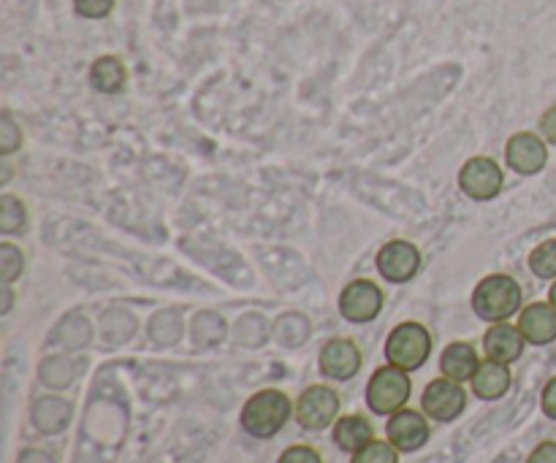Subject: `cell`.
I'll use <instances>...</instances> for the list:
<instances>
[{
  "label": "cell",
  "mask_w": 556,
  "mask_h": 463,
  "mask_svg": "<svg viewBox=\"0 0 556 463\" xmlns=\"http://www.w3.org/2000/svg\"><path fill=\"white\" fill-rule=\"evenodd\" d=\"M291 417V401L282 390H261L242 410V428L255 439H271Z\"/></svg>",
  "instance_id": "obj_1"
},
{
  "label": "cell",
  "mask_w": 556,
  "mask_h": 463,
  "mask_svg": "<svg viewBox=\"0 0 556 463\" xmlns=\"http://www.w3.org/2000/svg\"><path fill=\"white\" fill-rule=\"evenodd\" d=\"M472 309L478 312V318L489 320V323H505V320L514 318L521 309L519 282L508 274L486 276V280L476 287Z\"/></svg>",
  "instance_id": "obj_2"
},
{
  "label": "cell",
  "mask_w": 556,
  "mask_h": 463,
  "mask_svg": "<svg viewBox=\"0 0 556 463\" xmlns=\"http://www.w3.org/2000/svg\"><path fill=\"white\" fill-rule=\"evenodd\" d=\"M432 352V336L421 323H402L391 331L386 342V358L391 366H400L405 372H416L427 363Z\"/></svg>",
  "instance_id": "obj_3"
},
{
  "label": "cell",
  "mask_w": 556,
  "mask_h": 463,
  "mask_svg": "<svg viewBox=\"0 0 556 463\" xmlns=\"http://www.w3.org/2000/svg\"><path fill=\"white\" fill-rule=\"evenodd\" d=\"M410 399V377L400 366H383L367 385V404L375 415H394Z\"/></svg>",
  "instance_id": "obj_4"
},
{
  "label": "cell",
  "mask_w": 556,
  "mask_h": 463,
  "mask_svg": "<svg viewBox=\"0 0 556 463\" xmlns=\"http://www.w3.org/2000/svg\"><path fill=\"white\" fill-rule=\"evenodd\" d=\"M340 412V396L326 385H309L296 401V421L307 432H324Z\"/></svg>",
  "instance_id": "obj_5"
},
{
  "label": "cell",
  "mask_w": 556,
  "mask_h": 463,
  "mask_svg": "<svg viewBox=\"0 0 556 463\" xmlns=\"http://www.w3.org/2000/svg\"><path fill=\"white\" fill-rule=\"evenodd\" d=\"M421 407L429 417H434V421L451 423L465 412L467 394L465 388H462V383H456V380L451 377H440L427 385V390H424L421 396Z\"/></svg>",
  "instance_id": "obj_6"
},
{
  "label": "cell",
  "mask_w": 556,
  "mask_h": 463,
  "mask_svg": "<svg viewBox=\"0 0 556 463\" xmlns=\"http://www.w3.org/2000/svg\"><path fill=\"white\" fill-rule=\"evenodd\" d=\"M380 309H383V293L375 282L356 280L342 291L340 312L351 323H369V320L378 318Z\"/></svg>",
  "instance_id": "obj_7"
},
{
  "label": "cell",
  "mask_w": 556,
  "mask_h": 463,
  "mask_svg": "<svg viewBox=\"0 0 556 463\" xmlns=\"http://www.w3.org/2000/svg\"><path fill=\"white\" fill-rule=\"evenodd\" d=\"M503 171L492 157H472L459 171V184L470 198L492 201L503 190Z\"/></svg>",
  "instance_id": "obj_8"
},
{
  "label": "cell",
  "mask_w": 556,
  "mask_h": 463,
  "mask_svg": "<svg viewBox=\"0 0 556 463\" xmlns=\"http://www.w3.org/2000/svg\"><path fill=\"white\" fill-rule=\"evenodd\" d=\"M386 434H389V442L400 453H413V450H421L429 442V423L421 412L400 410L391 415Z\"/></svg>",
  "instance_id": "obj_9"
},
{
  "label": "cell",
  "mask_w": 556,
  "mask_h": 463,
  "mask_svg": "<svg viewBox=\"0 0 556 463\" xmlns=\"http://www.w3.org/2000/svg\"><path fill=\"white\" fill-rule=\"evenodd\" d=\"M362 369V350L351 339H331L320 350V372L331 380H351Z\"/></svg>",
  "instance_id": "obj_10"
},
{
  "label": "cell",
  "mask_w": 556,
  "mask_h": 463,
  "mask_svg": "<svg viewBox=\"0 0 556 463\" xmlns=\"http://www.w3.org/2000/svg\"><path fill=\"white\" fill-rule=\"evenodd\" d=\"M421 255L410 242H391L378 253V269L389 282H407L416 276Z\"/></svg>",
  "instance_id": "obj_11"
},
{
  "label": "cell",
  "mask_w": 556,
  "mask_h": 463,
  "mask_svg": "<svg viewBox=\"0 0 556 463\" xmlns=\"http://www.w3.org/2000/svg\"><path fill=\"white\" fill-rule=\"evenodd\" d=\"M510 168L519 173H538L548 160L546 144H543L541 136L535 133H516L508 141V150H505Z\"/></svg>",
  "instance_id": "obj_12"
},
{
  "label": "cell",
  "mask_w": 556,
  "mask_h": 463,
  "mask_svg": "<svg viewBox=\"0 0 556 463\" xmlns=\"http://www.w3.org/2000/svg\"><path fill=\"white\" fill-rule=\"evenodd\" d=\"M483 350H486V356L492 361L514 363L525 352V334H521L519 325L494 323L486 331V336H483Z\"/></svg>",
  "instance_id": "obj_13"
},
{
  "label": "cell",
  "mask_w": 556,
  "mask_h": 463,
  "mask_svg": "<svg viewBox=\"0 0 556 463\" xmlns=\"http://www.w3.org/2000/svg\"><path fill=\"white\" fill-rule=\"evenodd\" d=\"M519 329L532 345H548L556 339V307L554 304H530L521 312Z\"/></svg>",
  "instance_id": "obj_14"
},
{
  "label": "cell",
  "mask_w": 556,
  "mask_h": 463,
  "mask_svg": "<svg viewBox=\"0 0 556 463\" xmlns=\"http://www.w3.org/2000/svg\"><path fill=\"white\" fill-rule=\"evenodd\" d=\"M478 366V352L476 347L467 345V342H454V345L445 347L443 358H440V369H443L445 377L456 380V383H465V380L476 377Z\"/></svg>",
  "instance_id": "obj_15"
},
{
  "label": "cell",
  "mask_w": 556,
  "mask_h": 463,
  "mask_svg": "<svg viewBox=\"0 0 556 463\" xmlns=\"http://www.w3.org/2000/svg\"><path fill=\"white\" fill-rule=\"evenodd\" d=\"M510 388V372H508V363H500V361H483L478 366L476 377H472V390H476L478 399H486L494 401L500 396L508 394Z\"/></svg>",
  "instance_id": "obj_16"
},
{
  "label": "cell",
  "mask_w": 556,
  "mask_h": 463,
  "mask_svg": "<svg viewBox=\"0 0 556 463\" xmlns=\"http://www.w3.org/2000/svg\"><path fill=\"white\" fill-rule=\"evenodd\" d=\"M375 439V428L367 417L362 415H348L340 417L334 426V442L337 448L345 450V453H358L362 448H367Z\"/></svg>",
  "instance_id": "obj_17"
},
{
  "label": "cell",
  "mask_w": 556,
  "mask_h": 463,
  "mask_svg": "<svg viewBox=\"0 0 556 463\" xmlns=\"http://www.w3.org/2000/svg\"><path fill=\"white\" fill-rule=\"evenodd\" d=\"M33 423L41 434H60L71 423V404L58 396H43L33 404Z\"/></svg>",
  "instance_id": "obj_18"
},
{
  "label": "cell",
  "mask_w": 556,
  "mask_h": 463,
  "mask_svg": "<svg viewBox=\"0 0 556 463\" xmlns=\"http://www.w3.org/2000/svg\"><path fill=\"white\" fill-rule=\"evenodd\" d=\"M125 79H128V70H125L123 60L114 57V54H106V57H98L90 68V85L96 87L98 92H119L125 87Z\"/></svg>",
  "instance_id": "obj_19"
},
{
  "label": "cell",
  "mask_w": 556,
  "mask_h": 463,
  "mask_svg": "<svg viewBox=\"0 0 556 463\" xmlns=\"http://www.w3.org/2000/svg\"><path fill=\"white\" fill-rule=\"evenodd\" d=\"M58 342L65 347V350H81V347L90 345L92 329L90 320L81 318V314H68L63 323L58 325Z\"/></svg>",
  "instance_id": "obj_20"
},
{
  "label": "cell",
  "mask_w": 556,
  "mask_h": 463,
  "mask_svg": "<svg viewBox=\"0 0 556 463\" xmlns=\"http://www.w3.org/2000/svg\"><path fill=\"white\" fill-rule=\"evenodd\" d=\"M74 377H76V366L74 361L65 356L47 358V361L41 363V369H38V380H41L47 388H54V390L68 388V385L74 383Z\"/></svg>",
  "instance_id": "obj_21"
},
{
  "label": "cell",
  "mask_w": 556,
  "mask_h": 463,
  "mask_svg": "<svg viewBox=\"0 0 556 463\" xmlns=\"http://www.w3.org/2000/svg\"><path fill=\"white\" fill-rule=\"evenodd\" d=\"M190 334H193V345L215 347L226 336V320L217 312H199L193 318V331Z\"/></svg>",
  "instance_id": "obj_22"
},
{
  "label": "cell",
  "mask_w": 556,
  "mask_h": 463,
  "mask_svg": "<svg viewBox=\"0 0 556 463\" xmlns=\"http://www.w3.org/2000/svg\"><path fill=\"white\" fill-rule=\"evenodd\" d=\"M101 329L103 339H106L109 345H123V342H128L130 336L136 334V320L134 314H128L125 309H109L101 318Z\"/></svg>",
  "instance_id": "obj_23"
},
{
  "label": "cell",
  "mask_w": 556,
  "mask_h": 463,
  "mask_svg": "<svg viewBox=\"0 0 556 463\" xmlns=\"http://www.w3.org/2000/svg\"><path fill=\"white\" fill-rule=\"evenodd\" d=\"M275 336L282 347L304 345L309 336V320L304 318V314H296V312L282 314L275 325Z\"/></svg>",
  "instance_id": "obj_24"
},
{
  "label": "cell",
  "mask_w": 556,
  "mask_h": 463,
  "mask_svg": "<svg viewBox=\"0 0 556 463\" xmlns=\"http://www.w3.org/2000/svg\"><path fill=\"white\" fill-rule=\"evenodd\" d=\"M182 336V318L174 309H163L150 320V339L157 345H174Z\"/></svg>",
  "instance_id": "obj_25"
},
{
  "label": "cell",
  "mask_w": 556,
  "mask_h": 463,
  "mask_svg": "<svg viewBox=\"0 0 556 463\" xmlns=\"http://www.w3.org/2000/svg\"><path fill=\"white\" fill-rule=\"evenodd\" d=\"M233 336H237V345L261 347L266 342V336H269V329H266V320L261 314H244L237 323Z\"/></svg>",
  "instance_id": "obj_26"
},
{
  "label": "cell",
  "mask_w": 556,
  "mask_h": 463,
  "mask_svg": "<svg viewBox=\"0 0 556 463\" xmlns=\"http://www.w3.org/2000/svg\"><path fill=\"white\" fill-rule=\"evenodd\" d=\"M351 463H400V450H396L391 442L372 439L367 448H362L358 453H353Z\"/></svg>",
  "instance_id": "obj_27"
},
{
  "label": "cell",
  "mask_w": 556,
  "mask_h": 463,
  "mask_svg": "<svg viewBox=\"0 0 556 463\" xmlns=\"http://www.w3.org/2000/svg\"><path fill=\"white\" fill-rule=\"evenodd\" d=\"M25 206H22L14 195H3V198H0V228H3L5 233H14L20 231V228H25Z\"/></svg>",
  "instance_id": "obj_28"
},
{
  "label": "cell",
  "mask_w": 556,
  "mask_h": 463,
  "mask_svg": "<svg viewBox=\"0 0 556 463\" xmlns=\"http://www.w3.org/2000/svg\"><path fill=\"white\" fill-rule=\"evenodd\" d=\"M530 269L532 274L541 280H552L556 276V242H546L530 255Z\"/></svg>",
  "instance_id": "obj_29"
},
{
  "label": "cell",
  "mask_w": 556,
  "mask_h": 463,
  "mask_svg": "<svg viewBox=\"0 0 556 463\" xmlns=\"http://www.w3.org/2000/svg\"><path fill=\"white\" fill-rule=\"evenodd\" d=\"M25 269V258H22V249H16L14 244H0V274H3L5 285L16 280Z\"/></svg>",
  "instance_id": "obj_30"
},
{
  "label": "cell",
  "mask_w": 556,
  "mask_h": 463,
  "mask_svg": "<svg viewBox=\"0 0 556 463\" xmlns=\"http://www.w3.org/2000/svg\"><path fill=\"white\" fill-rule=\"evenodd\" d=\"M22 144V130L11 119V114L0 117V155H11Z\"/></svg>",
  "instance_id": "obj_31"
},
{
  "label": "cell",
  "mask_w": 556,
  "mask_h": 463,
  "mask_svg": "<svg viewBox=\"0 0 556 463\" xmlns=\"http://www.w3.org/2000/svg\"><path fill=\"white\" fill-rule=\"evenodd\" d=\"M114 3L117 0H74V9L85 20H103V16L112 14Z\"/></svg>",
  "instance_id": "obj_32"
},
{
  "label": "cell",
  "mask_w": 556,
  "mask_h": 463,
  "mask_svg": "<svg viewBox=\"0 0 556 463\" xmlns=\"http://www.w3.org/2000/svg\"><path fill=\"white\" fill-rule=\"evenodd\" d=\"M277 463H324V459H320V453L313 445H293V448H288L280 455Z\"/></svg>",
  "instance_id": "obj_33"
},
{
  "label": "cell",
  "mask_w": 556,
  "mask_h": 463,
  "mask_svg": "<svg viewBox=\"0 0 556 463\" xmlns=\"http://www.w3.org/2000/svg\"><path fill=\"white\" fill-rule=\"evenodd\" d=\"M527 463H556V442H543L532 450Z\"/></svg>",
  "instance_id": "obj_34"
},
{
  "label": "cell",
  "mask_w": 556,
  "mask_h": 463,
  "mask_svg": "<svg viewBox=\"0 0 556 463\" xmlns=\"http://www.w3.org/2000/svg\"><path fill=\"white\" fill-rule=\"evenodd\" d=\"M543 412H546L552 421H556V377L546 385V390H543Z\"/></svg>",
  "instance_id": "obj_35"
},
{
  "label": "cell",
  "mask_w": 556,
  "mask_h": 463,
  "mask_svg": "<svg viewBox=\"0 0 556 463\" xmlns=\"http://www.w3.org/2000/svg\"><path fill=\"white\" fill-rule=\"evenodd\" d=\"M16 463H58L52 459V453H47V450H38V448H27L25 453L20 455V461Z\"/></svg>",
  "instance_id": "obj_36"
},
{
  "label": "cell",
  "mask_w": 556,
  "mask_h": 463,
  "mask_svg": "<svg viewBox=\"0 0 556 463\" xmlns=\"http://www.w3.org/2000/svg\"><path fill=\"white\" fill-rule=\"evenodd\" d=\"M541 130H543V136L552 141V144H556V106H552L546 114H543Z\"/></svg>",
  "instance_id": "obj_37"
},
{
  "label": "cell",
  "mask_w": 556,
  "mask_h": 463,
  "mask_svg": "<svg viewBox=\"0 0 556 463\" xmlns=\"http://www.w3.org/2000/svg\"><path fill=\"white\" fill-rule=\"evenodd\" d=\"M11 301H14V298H11V287L3 285V307H0V312H11Z\"/></svg>",
  "instance_id": "obj_38"
},
{
  "label": "cell",
  "mask_w": 556,
  "mask_h": 463,
  "mask_svg": "<svg viewBox=\"0 0 556 463\" xmlns=\"http://www.w3.org/2000/svg\"><path fill=\"white\" fill-rule=\"evenodd\" d=\"M552 304L556 307V282H554V287H552Z\"/></svg>",
  "instance_id": "obj_39"
}]
</instances>
